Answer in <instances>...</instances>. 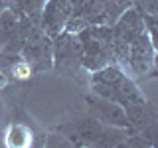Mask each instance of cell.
Segmentation results:
<instances>
[{"mask_svg":"<svg viewBox=\"0 0 158 148\" xmlns=\"http://www.w3.org/2000/svg\"><path fill=\"white\" fill-rule=\"evenodd\" d=\"M34 142V134L26 125L14 122L6 132V144L10 146H30Z\"/></svg>","mask_w":158,"mask_h":148,"instance_id":"cell-8","label":"cell"},{"mask_svg":"<svg viewBox=\"0 0 158 148\" xmlns=\"http://www.w3.org/2000/svg\"><path fill=\"white\" fill-rule=\"evenodd\" d=\"M0 115H2V101H0Z\"/></svg>","mask_w":158,"mask_h":148,"instance_id":"cell-10","label":"cell"},{"mask_svg":"<svg viewBox=\"0 0 158 148\" xmlns=\"http://www.w3.org/2000/svg\"><path fill=\"white\" fill-rule=\"evenodd\" d=\"M85 105L89 109L93 118H97L101 125L107 126H123L128 128V118H127V111L125 107H121L115 101H109V99H103L91 93V95L85 97Z\"/></svg>","mask_w":158,"mask_h":148,"instance_id":"cell-4","label":"cell"},{"mask_svg":"<svg viewBox=\"0 0 158 148\" xmlns=\"http://www.w3.org/2000/svg\"><path fill=\"white\" fill-rule=\"evenodd\" d=\"M20 22L14 10L4 8L0 12V51L20 53Z\"/></svg>","mask_w":158,"mask_h":148,"instance_id":"cell-6","label":"cell"},{"mask_svg":"<svg viewBox=\"0 0 158 148\" xmlns=\"http://www.w3.org/2000/svg\"><path fill=\"white\" fill-rule=\"evenodd\" d=\"M71 14H73L71 0H44L42 14H40V28L49 38H53L65 30V24Z\"/></svg>","mask_w":158,"mask_h":148,"instance_id":"cell-5","label":"cell"},{"mask_svg":"<svg viewBox=\"0 0 158 148\" xmlns=\"http://www.w3.org/2000/svg\"><path fill=\"white\" fill-rule=\"evenodd\" d=\"M103 126L97 118L93 117H87V118H81V121H75L71 125H67L65 128L61 126V130L67 132L65 138H77L79 144H97L99 136L103 132Z\"/></svg>","mask_w":158,"mask_h":148,"instance_id":"cell-7","label":"cell"},{"mask_svg":"<svg viewBox=\"0 0 158 148\" xmlns=\"http://www.w3.org/2000/svg\"><path fill=\"white\" fill-rule=\"evenodd\" d=\"M81 46V67L87 71L101 69L113 63V32L111 26L87 24L75 34Z\"/></svg>","mask_w":158,"mask_h":148,"instance_id":"cell-2","label":"cell"},{"mask_svg":"<svg viewBox=\"0 0 158 148\" xmlns=\"http://www.w3.org/2000/svg\"><path fill=\"white\" fill-rule=\"evenodd\" d=\"M52 69L63 75H75L81 67V46L75 34L65 32L52 38Z\"/></svg>","mask_w":158,"mask_h":148,"instance_id":"cell-3","label":"cell"},{"mask_svg":"<svg viewBox=\"0 0 158 148\" xmlns=\"http://www.w3.org/2000/svg\"><path fill=\"white\" fill-rule=\"evenodd\" d=\"M91 91L103 99L118 103L125 109L146 101L135 79L117 63H107L101 69L91 71Z\"/></svg>","mask_w":158,"mask_h":148,"instance_id":"cell-1","label":"cell"},{"mask_svg":"<svg viewBox=\"0 0 158 148\" xmlns=\"http://www.w3.org/2000/svg\"><path fill=\"white\" fill-rule=\"evenodd\" d=\"M6 83H8L6 73H4V71H0V89H4V87H6Z\"/></svg>","mask_w":158,"mask_h":148,"instance_id":"cell-9","label":"cell"}]
</instances>
